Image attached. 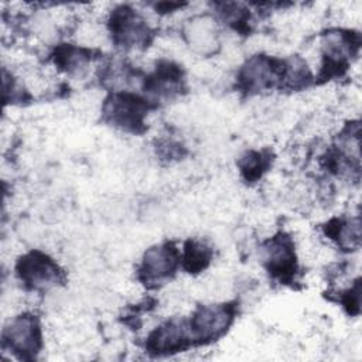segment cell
<instances>
[{
	"instance_id": "cell-15",
	"label": "cell",
	"mask_w": 362,
	"mask_h": 362,
	"mask_svg": "<svg viewBox=\"0 0 362 362\" xmlns=\"http://www.w3.org/2000/svg\"><path fill=\"white\" fill-rule=\"evenodd\" d=\"M273 163V153L269 150H249L238 161L243 180L249 184L262 180Z\"/></svg>"
},
{
	"instance_id": "cell-4",
	"label": "cell",
	"mask_w": 362,
	"mask_h": 362,
	"mask_svg": "<svg viewBox=\"0 0 362 362\" xmlns=\"http://www.w3.org/2000/svg\"><path fill=\"white\" fill-rule=\"evenodd\" d=\"M112 42L124 49H144L153 41V30L146 18L129 6L115 7L107 18Z\"/></svg>"
},
{
	"instance_id": "cell-12",
	"label": "cell",
	"mask_w": 362,
	"mask_h": 362,
	"mask_svg": "<svg viewBox=\"0 0 362 362\" xmlns=\"http://www.w3.org/2000/svg\"><path fill=\"white\" fill-rule=\"evenodd\" d=\"M93 51L74 44H59L52 52L54 66L71 76H82L92 62Z\"/></svg>"
},
{
	"instance_id": "cell-3",
	"label": "cell",
	"mask_w": 362,
	"mask_h": 362,
	"mask_svg": "<svg viewBox=\"0 0 362 362\" xmlns=\"http://www.w3.org/2000/svg\"><path fill=\"white\" fill-rule=\"evenodd\" d=\"M16 276L27 291L44 293L64 283L61 266L41 250H30L16 262Z\"/></svg>"
},
{
	"instance_id": "cell-14",
	"label": "cell",
	"mask_w": 362,
	"mask_h": 362,
	"mask_svg": "<svg viewBox=\"0 0 362 362\" xmlns=\"http://www.w3.org/2000/svg\"><path fill=\"white\" fill-rule=\"evenodd\" d=\"M212 256L214 252L208 243L198 239H188L181 250V266L185 272L197 274L209 266Z\"/></svg>"
},
{
	"instance_id": "cell-8",
	"label": "cell",
	"mask_w": 362,
	"mask_h": 362,
	"mask_svg": "<svg viewBox=\"0 0 362 362\" xmlns=\"http://www.w3.org/2000/svg\"><path fill=\"white\" fill-rule=\"evenodd\" d=\"M262 259L266 272L281 284L296 280L298 272L296 243L286 232H279L263 243Z\"/></svg>"
},
{
	"instance_id": "cell-1",
	"label": "cell",
	"mask_w": 362,
	"mask_h": 362,
	"mask_svg": "<svg viewBox=\"0 0 362 362\" xmlns=\"http://www.w3.org/2000/svg\"><path fill=\"white\" fill-rule=\"evenodd\" d=\"M151 100L132 90L112 92L102 105V119L109 126L139 134L146 129V117L151 109Z\"/></svg>"
},
{
	"instance_id": "cell-9",
	"label": "cell",
	"mask_w": 362,
	"mask_h": 362,
	"mask_svg": "<svg viewBox=\"0 0 362 362\" xmlns=\"http://www.w3.org/2000/svg\"><path fill=\"white\" fill-rule=\"evenodd\" d=\"M192 345L194 341L188 328V321L180 317H173L161 322L147 335L144 348L150 355L163 356L187 351Z\"/></svg>"
},
{
	"instance_id": "cell-7",
	"label": "cell",
	"mask_w": 362,
	"mask_h": 362,
	"mask_svg": "<svg viewBox=\"0 0 362 362\" xmlns=\"http://www.w3.org/2000/svg\"><path fill=\"white\" fill-rule=\"evenodd\" d=\"M236 315L235 303L199 305L188 321L194 345H208L226 334Z\"/></svg>"
},
{
	"instance_id": "cell-6",
	"label": "cell",
	"mask_w": 362,
	"mask_h": 362,
	"mask_svg": "<svg viewBox=\"0 0 362 362\" xmlns=\"http://www.w3.org/2000/svg\"><path fill=\"white\" fill-rule=\"evenodd\" d=\"M181 267V250L174 242H163L148 247L137 267V279L147 288L170 281Z\"/></svg>"
},
{
	"instance_id": "cell-5",
	"label": "cell",
	"mask_w": 362,
	"mask_h": 362,
	"mask_svg": "<svg viewBox=\"0 0 362 362\" xmlns=\"http://www.w3.org/2000/svg\"><path fill=\"white\" fill-rule=\"evenodd\" d=\"M283 64V58H274L267 54H256L249 57L238 71V89L242 93L252 96L280 88Z\"/></svg>"
},
{
	"instance_id": "cell-13",
	"label": "cell",
	"mask_w": 362,
	"mask_h": 362,
	"mask_svg": "<svg viewBox=\"0 0 362 362\" xmlns=\"http://www.w3.org/2000/svg\"><path fill=\"white\" fill-rule=\"evenodd\" d=\"M324 235L337 243L344 252H352L359 247L361 242V222L359 216L344 218L334 216L322 226Z\"/></svg>"
},
{
	"instance_id": "cell-10",
	"label": "cell",
	"mask_w": 362,
	"mask_h": 362,
	"mask_svg": "<svg viewBox=\"0 0 362 362\" xmlns=\"http://www.w3.org/2000/svg\"><path fill=\"white\" fill-rule=\"evenodd\" d=\"M182 66L173 61H160L154 71L144 76L143 89L156 100L173 99L184 90Z\"/></svg>"
},
{
	"instance_id": "cell-11",
	"label": "cell",
	"mask_w": 362,
	"mask_h": 362,
	"mask_svg": "<svg viewBox=\"0 0 362 362\" xmlns=\"http://www.w3.org/2000/svg\"><path fill=\"white\" fill-rule=\"evenodd\" d=\"M219 27L216 20L209 14H199L185 21L182 27V35L187 45L202 57L216 54L219 41Z\"/></svg>"
},
{
	"instance_id": "cell-2",
	"label": "cell",
	"mask_w": 362,
	"mask_h": 362,
	"mask_svg": "<svg viewBox=\"0 0 362 362\" xmlns=\"http://www.w3.org/2000/svg\"><path fill=\"white\" fill-rule=\"evenodd\" d=\"M1 346L18 359H37L44 346L40 318L27 311L10 318L1 332Z\"/></svg>"
},
{
	"instance_id": "cell-16",
	"label": "cell",
	"mask_w": 362,
	"mask_h": 362,
	"mask_svg": "<svg viewBox=\"0 0 362 362\" xmlns=\"http://www.w3.org/2000/svg\"><path fill=\"white\" fill-rule=\"evenodd\" d=\"M338 301L349 315H358L361 311V280L356 279L348 288L341 290Z\"/></svg>"
}]
</instances>
